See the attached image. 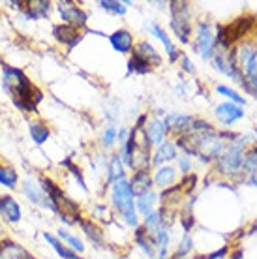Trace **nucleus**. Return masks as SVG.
Wrapping results in <instances>:
<instances>
[{"label": "nucleus", "mask_w": 257, "mask_h": 259, "mask_svg": "<svg viewBox=\"0 0 257 259\" xmlns=\"http://www.w3.org/2000/svg\"><path fill=\"white\" fill-rule=\"evenodd\" d=\"M237 62H240L242 68H244V75L240 77L238 83H242L246 91L257 98V51L248 46L242 47L238 51Z\"/></svg>", "instance_id": "obj_6"}, {"label": "nucleus", "mask_w": 257, "mask_h": 259, "mask_svg": "<svg viewBox=\"0 0 257 259\" xmlns=\"http://www.w3.org/2000/svg\"><path fill=\"white\" fill-rule=\"evenodd\" d=\"M111 205L115 207V210L120 214V218L130 227L135 229L139 226V212L135 208V195L132 192L128 179H122L111 186Z\"/></svg>", "instance_id": "obj_2"}, {"label": "nucleus", "mask_w": 257, "mask_h": 259, "mask_svg": "<svg viewBox=\"0 0 257 259\" xmlns=\"http://www.w3.org/2000/svg\"><path fill=\"white\" fill-rule=\"evenodd\" d=\"M169 12H171V30L179 38L180 44H190L192 36V8L188 2H169Z\"/></svg>", "instance_id": "obj_3"}, {"label": "nucleus", "mask_w": 257, "mask_h": 259, "mask_svg": "<svg viewBox=\"0 0 257 259\" xmlns=\"http://www.w3.org/2000/svg\"><path fill=\"white\" fill-rule=\"evenodd\" d=\"M107 38H109L111 47H113L116 53L128 55V53L134 51V36H132V32L126 30V28H118V30H115L113 34H109Z\"/></svg>", "instance_id": "obj_17"}, {"label": "nucleus", "mask_w": 257, "mask_h": 259, "mask_svg": "<svg viewBox=\"0 0 257 259\" xmlns=\"http://www.w3.org/2000/svg\"><path fill=\"white\" fill-rule=\"evenodd\" d=\"M184 259H188V257H184Z\"/></svg>", "instance_id": "obj_45"}, {"label": "nucleus", "mask_w": 257, "mask_h": 259, "mask_svg": "<svg viewBox=\"0 0 257 259\" xmlns=\"http://www.w3.org/2000/svg\"><path fill=\"white\" fill-rule=\"evenodd\" d=\"M2 239H4V227L0 226V240H2Z\"/></svg>", "instance_id": "obj_41"}, {"label": "nucleus", "mask_w": 257, "mask_h": 259, "mask_svg": "<svg viewBox=\"0 0 257 259\" xmlns=\"http://www.w3.org/2000/svg\"><path fill=\"white\" fill-rule=\"evenodd\" d=\"M154 240H156V250H158V255H167V248H169V227L160 226L156 229L154 233Z\"/></svg>", "instance_id": "obj_32"}, {"label": "nucleus", "mask_w": 257, "mask_h": 259, "mask_svg": "<svg viewBox=\"0 0 257 259\" xmlns=\"http://www.w3.org/2000/svg\"><path fill=\"white\" fill-rule=\"evenodd\" d=\"M126 179V165L120 160L118 154H113L109 160V165H107V184H115V182Z\"/></svg>", "instance_id": "obj_27"}, {"label": "nucleus", "mask_w": 257, "mask_h": 259, "mask_svg": "<svg viewBox=\"0 0 257 259\" xmlns=\"http://www.w3.org/2000/svg\"><path fill=\"white\" fill-rule=\"evenodd\" d=\"M55 10L58 12L62 23L75 30H81V28H87L89 25V13L87 10H83L81 6H77L75 2H70V0H60L55 4Z\"/></svg>", "instance_id": "obj_7"}, {"label": "nucleus", "mask_w": 257, "mask_h": 259, "mask_svg": "<svg viewBox=\"0 0 257 259\" xmlns=\"http://www.w3.org/2000/svg\"><path fill=\"white\" fill-rule=\"evenodd\" d=\"M134 239H135V244L141 248L143 253H145L147 257H150V259L158 257L154 235L150 237V231H148V229H145L143 226H137L135 227V231H134Z\"/></svg>", "instance_id": "obj_16"}, {"label": "nucleus", "mask_w": 257, "mask_h": 259, "mask_svg": "<svg viewBox=\"0 0 257 259\" xmlns=\"http://www.w3.org/2000/svg\"><path fill=\"white\" fill-rule=\"evenodd\" d=\"M0 259H36L26 248L19 242H13L10 239L0 240Z\"/></svg>", "instance_id": "obj_18"}, {"label": "nucleus", "mask_w": 257, "mask_h": 259, "mask_svg": "<svg viewBox=\"0 0 257 259\" xmlns=\"http://www.w3.org/2000/svg\"><path fill=\"white\" fill-rule=\"evenodd\" d=\"M130 186H132V192H134L135 197L152 192L154 179L150 175V169H135L134 177L130 179Z\"/></svg>", "instance_id": "obj_15"}, {"label": "nucleus", "mask_w": 257, "mask_h": 259, "mask_svg": "<svg viewBox=\"0 0 257 259\" xmlns=\"http://www.w3.org/2000/svg\"><path fill=\"white\" fill-rule=\"evenodd\" d=\"M53 38L57 44L64 46L68 51H73V47L83 39V34L75 28H71V26L64 25V23H58V25L53 26Z\"/></svg>", "instance_id": "obj_12"}, {"label": "nucleus", "mask_w": 257, "mask_h": 259, "mask_svg": "<svg viewBox=\"0 0 257 259\" xmlns=\"http://www.w3.org/2000/svg\"><path fill=\"white\" fill-rule=\"evenodd\" d=\"M21 192L25 195L28 203L34 205V207H39V208H47V210H51V212L57 214V207L53 205V201L49 199V195L45 194V190L41 188V184H39L38 179H34V177H26L25 181L19 184Z\"/></svg>", "instance_id": "obj_8"}, {"label": "nucleus", "mask_w": 257, "mask_h": 259, "mask_svg": "<svg viewBox=\"0 0 257 259\" xmlns=\"http://www.w3.org/2000/svg\"><path fill=\"white\" fill-rule=\"evenodd\" d=\"M250 184H255V186H257V179H255V177H251V179H250Z\"/></svg>", "instance_id": "obj_42"}, {"label": "nucleus", "mask_w": 257, "mask_h": 259, "mask_svg": "<svg viewBox=\"0 0 257 259\" xmlns=\"http://www.w3.org/2000/svg\"><path fill=\"white\" fill-rule=\"evenodd\" d=\"M98 6L102 8L103 12L113 13V15H120V17L126 15V12H128L126 2H118V0H100Z\"/></svg>", "instance_id": "obj_33"}, {"label": "nucleus", "mask_w": 257, "mask_h": 259, "mask_svg": "<svg viewBox=\"0 0 257 259\" xmlns=\"http://www.w3.org/2000/svg\"><path fill=\"white\" fill-rule=\"evenodd\" d=\"M53 10H55V4L49 0H32V2H26L21 15L25 17V21H41L49 19Z\"/></svg>", "instance_id": "obj_13"}, {"label": "nucleus", "mask_w": 257, "mask_h": 259, "mask_svg": "<svg viewBox=\"0 0 257 259\" xmlns=\"http://www.w3.org/2000/svg\"><path fill=\"white\" fill-rule=\"evenodd\" d=\"M148 30H150V34H152V36H156V38L163 44V47H165V53H167L169 62H177V60L180 59V51L177 49V46H175L173 41H171L169 34L165 32V30H163L158 23H150V25H148Z\"/></svg>", "instance_id": "obj_20"}, {"label": "nucleus", "mask_w": 257, "mask_h": 259, "mask_svg": "<svg viewBox=\"0 0 257 259\" xmlns=\"http://www.w3.org/2000/svg\"><path fill=\"white\" fill-rule=\"evenodd\" d=\"M79 227L83 229V233L87 235V239H89L94 246H98V248L103 246V229L98 226L96 222L89 220V218H81Z\"/></svg>", "instance_id": "obj_25"}, {"label": "nucleus", "mask_w": 257, "mask_h": 259, "mask_svg": "<svg viewBox=\"0 0 257 259\" xmlns=\"http://www.w3.org/2000/svg\"><path fill=\"white\" fill-rule=\"evenodd\" d=\"M193 49L199 53L205 60L212 59L218 44H216V32L210 21H199L197 28H195V41H193Z\"/></svg>", "instance_id": "obj_4"}, {"label": "nucleus", "mask_w": 257, "mask_h": 259, "mask_svg": "<svg viewBox=\"0 0 257 259\" xmlns=\"http://www.w3.org/2000/svg\"><path fill=\"white\" fill-rule=\"evenodd\" d=\"M28 134H30V139H32L34 145H36V147H41V145H45V143L49 141L51 128L47 126L45 120L36 118V120H30V122H28Z\"/></svg>", "instance_id": "obj_22"}, {"label": "nucleus", "mask_w": 257, "mask_h": 259, "mask_svg": "<svg viewBox=\"0 0 257 259\" xmlns=\"http://www.w3.org/2000/svg\"><path fill=\"white\" fill-rule=\"evenodd\" d=\"M193 120L195 118L192 115H184V113H169L163 118V124H165V130L167 134H177L179 137L190 136L193 128Z\"/></svg>", "instance_id": "obj_11"}, {"label": "nucleus", "mask_w": 257, "mask_h": 259, "mask_svg": "<svg viewBox=\"0 0 257 259\" xmlns=\"http://www.w3.org/2000/svg\"><path fill=\"white\" fill-rule=\"evenodd\" d=\"M216 91L220 92V94H222V96H225V98H229V100H231V104H235V105H244L246 104V100L242 96H240V94H238V92H235L233 91V89H229V87H224V84H218V87H216Z\"/></svg>", "instance_id": "obj_37"}, {"label": "nucleus", "mask_w": 257, "mask_h": 259, "mask_svg": "<svg viewBox=\"0 0 257 259\" xmlns=\"http://www.w3.org/2000/svg\"><path fill=\"white\" fill-rule=\"evenodd\" d=\"M158 199H160V197H158V194H156L154 190L148 192V194H143V195H139V197H135V208H137V212H141L143 216L148 212H152Z\"/></svg>", "instance_id": "obj_30"}, {"label": "nucleus", "mask_w": 257, "mask_h": 259, "mask_svg": "<svg viewBox=\"0 0 257 259\" xmlns=\"http://www.w3.org/2000/svg\"><path fill=\"white\" fill-rule=\"evenodd\" d=\"M128 71L130 73H139V75H145V73H150V71H152V66L148 64L143 57H139L137 53L132 51V57H130V60H128Z\"/></svg>", "instance_id": "obj_31"}, {"label": "nucleus", "mask_w": 257, "mask_h": 259, "mask_svg": "<svg viewBox=\"0 0 257 259\" xmlns=\"http://www.w3.org/2000/svg\"><path fill=\"white\" fill-rule=\"evenodd\" d=\"M179 169H180V173L190 175V171H192V158H190L188 154L179 156Z\"/></svg>", "instance_id": "obj_38"}, {"label": "nucleus", "mask_w": 257, "mask_h": 259, "mask_svg": "<svg viewBox=\"0 0 257 259\" xmlns=\"http://www.w3.org/2000/svg\"><path fill=\"white\" fill-rule=\"evenodd\" d=\"M57 237L62 240V242H64L68 248H71L73 252H77L79 255L84 252V242H83V240L79 239L77 235H73L71 231H68L66 227H58V229H57Z\"/></svg>", "instance_id": "obj_29"}, {"label": "nucleus", "mask_w": 257, "mask_h": 259, "mask_svg": "<svg viewBox=\"0 0 257 259\" xmlns=\"http://www.w3.org/2000/svg\"><path fill=\"white\" fill-rule=\"evenodd\" d=\"M19 184L21 181L17 169L8 163H0V186H4L6 190H17Z\"/></svg>", "instance_id": "obj_28"}, {"label": "nucleus", "mask_w": 257, "mask_h": 259, "mask_svg": "<svg viewBox=\"0 0 257 259\" xmlns=\"http://www.w3.org/2000/svg\"><path fill=\"white\" fill-rule=\"evenodd\" d=\"M214 113H216L218 120L224 124L225 128H227V126H231V124H235L238 118L244 117V111L240 109V105H235V104H231V102L220 104Z\"/></svg>", "instance_id": "obj_19"}, {"label": "nucleus", "mask_w": 257, "mask_h": 259, "mask_svg": "<svg viewBox=\"0 0 257 259\" xmlns=\"http://www.w3.org/2000/svg\"><path fill=\"white\" fill-rule=\"evenodd\" d=\"M212 64L216 66V70L225 73L227 77L240 81V73H238V62H237V53L233 49H216L212 59Z\"/></svg>", "instance_id": "obj_9"}, {"label": "nucleus", "mask_w": 257, "mask_h": 259, "mask_svg": "<svg viewBox=\"0 0 257 259\" xmlns=\"http://www.w3.org/2000/svg\"><path fill=\"white\" fill-rule=\"evenodd\" d=\"M116 134H118V130H116L115 124H107V126H105V130H103V134H102V147L103 149H111V147L115 145Z\"/></svg>", "instance_id": "obj_35"}, {"label": "nucleus", "mask_w": 257, "mask_h": 259, "mask_svg": "<svg viewBox=\"0 0 257 259\" xmlns=\"http://www.w3.org/2000/svg\"><path fill=\"white\" fill-rule=\"evenodd\" d=\"M158 259H169V257H167V255H161V253H160V255H158Z\"/></svg>", "instance_id": "obj_43"}, {"label": "nucleus", "mask_w": 257, "mask_h": 259, "mask_svg": "<svg viewBox=\"0 0 257 259\" xmlns=\"http://www.w3.org/2000/svg\"><path fill=\"white\" fill-rule=\"evenodd\" d=\"M0 220L10 226H17L23 220V208L13 195L0 194Z\"/></svg>", "instance_id": "obj_10"}, {"label": "nucleus", "mask_w": 257, "mask_h": 259, "mask_svg": "<svg viewBox=\"0 0 257 259\" xmlns=\"http://www.w3.org/2000/svg\"><path fill=\"white\" fill-rule=\"evenodd\" d=\"M179 158V152H177V145L173 141H165L156 147V152L152 156V165H165L167 162H173Z\"/></svg>", "instance_id": "obj_21"}, {"label": "nucleus", "mask_w": 257, "mask_h": 259, "mask_svg": "<svg viewBox=\"0 0 257 259\" xmlns=\"http://www.w3.org/2000/svg\"><path fill=\"white\" fill-rule=\"evenodd\" d=\"M2 70V89L12 98V104L21 113H38V105L44 100V92L28 79L25 71L17 66H10L6 62L0 64Z\"/></svg>", "instance_id": "obj_1"}, {"label": "nucleus", "mask_w": 257, "mask_h": 259, "mask_svg": "<svg viewBox=\"0 0 257 259\" xmlns=\"http://www.w3.org/2000/svg\"><path fill=\"white\" fill-rule=\"evenodd\" d=\"M44 239H45V242L55 250V253H57L60 259H81V255H79L77 252H73L71 248L66 246L57 235L49 233V231H44Z\"/></svg>", "instance_id": "obj_23"}, {"label": "nucleus", "mask_w": 257, "mask_h": 259, "mask_svg": "<svg viewBox=\"0 0 257 259\" xmlns=\"http://www.w3.org/2000/svg\"><path fill=\"white\" fill-rule=\"evenodd\" d=\"M134 53H137L139 57H143L152 68H160L161 66L160 53L156 51V47L152 46L150 41H147V39H143V41H139L137 46H134Z\"/></svg>", "instance_id": "obj_24"}, {"label": "nucleus", "mask_w": 257, "mask_h": 259, "mask_svg": "<svg viewBox=\"0 0 257 259\" xmlns=\"http://www.w3.org/2000/svg\"><path fill=\"white\" fill-rule=\"evenodd\" d=\"M128 136H130V130L128 128H120V130H118V134H116V141L120 143V147H122L124 143H126Z\"/></svg>", "instance_id": "obj_40"}, {"label": "nucleus", "mask_w": 257, "mask_h": 259, "mask_svg": "<svg viewBox=\"0 0 257 259\" xmlns=\"http://www.w3.org/2000/svg\"><path fill=\"white\" fill-rule=\"evenodd\" d=\"M143 136L147 139L148 147H158L165 141L167 137V130L163 124V118H150L147 122V126L143 128Z\"/></svg>", "instance_id": "obj_14"}, {"label": "nucleus", "mask_w": 257, "mask_h": 259, "mask_svg": "<svg viewBox=\"0 0 257 259\" xmlns=\"http://www.w3.org/2000/svg\"><path fill=\"white\" fill-rule=\"evenodd\" d=\"M244 163V141H237L225 147L224 152L216 158V169L225 175H233L240 171Z\"/></svg>", "instance_id": "obj_5"}, {"label": "nucleus", "mask_w": 257, "mask_h": 259, "mask_svg": "<svg viewBox=\"0 0 257 259\" xmlns=\"http://www.w3.org/2000/svg\"><path fill=\"white\" fill-rule=\"evenodd\" d=\"M180 66H182V70L186 71V73H195V68H193L192 60L188 59V57H180Z\"/></svg>", "instance_id": "obj_39"}, {"label": "nucleus", "mask_w": 257, "mask_h": 259, "mask_svg": "<svg viewBox=\"0 0 257 259\" xmlns=\"http://www.w3.org/2000/svg\"><path fill=\"white\" fill-rule=\"evenodd\" d=\"M161 226V216H160V210H152V212H148L143 216V227L148 229V231H152L154 233L156 229Z\"/></svg>", "instance_id": "obj_34"}, {"label": "nucleus", "mask_w": 257, "mask_h": 259, "mask_svg": "<svg viewBox=\"0 0 257 259\" xmlns=\"http://www.w3.org/2000/svg\"><path fill=\"white\" fill-rule=\"evenodd\" d=\"M192 248H193V240L190 235H184V239H182V242L179 244V248H177V252H175V255L171 259H184L188 255V253L192 252Z\"/></svg>", "instance_id": "obj_36"}, {"label": "nucleus", "mask_w": 257, "mask_h": 259, "mask_svg": "<svg viewBox=\"0 0 257 259\" xmlns=\"http://www.w3.org/2000/svg\"><path fill=\"white\" fill-rule=\"evenodd\" d=\"M154 184L158 188L165 190V188H171L177 181V169L171 167V165H160V167L156 169L154 173Z\"/></svg>", "instance_id": "obj_26"}, {"label": "nucleus", "mask_w": 257, "mask_h": 259, "mask_svg": "<svg viewBox=\"0 0 257 259\" xmlns=\"http://www.w3.org/2000/svg\"><path fill=\"white\" fill-rule=\"evenodd\" d=\"M255 134H257V128H255Z\"/></svg>", "instance_id": "obj_44"}]
</instances>
